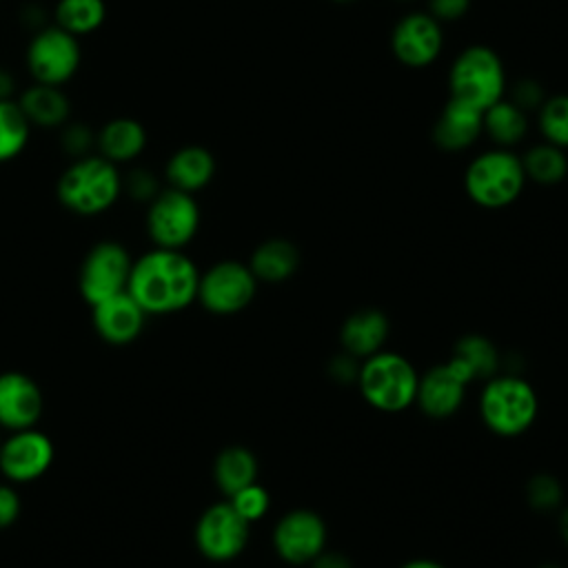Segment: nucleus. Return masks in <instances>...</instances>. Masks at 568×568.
Instances as JSON below:
<instances>
[{
    "mask_svg": "<svg viewBox=\"0 0 568 568\" xmlns=\"http://www.w3.org/2000/svg\"><path fill=\"white\" fill-rule=\"evenodd\" d=\"M200 271L182 248H151L133 260L129 286L131 297L146 315H169L197 300Z\"/></svg>",
    "mask_w": 568,
    "mask_h": 568,
    "instance_id": "1",
    "label": "nucleus"
},
{
    "mask_svg": "<svg viewBox=\"0 0 568 568\" xmlns=\"http://www.w3.org/2000/svg\"><path fill=\"white\" fill-rule=\"evenodd\" d=\"M60 204L75 215H100L109 211L122 193V173L118 164L100 153L75 158L58 178Z\"/></svg>",
    "mask_w": 568,
    "mask_h": 568,
    "instance_id": "2",
    "label": "nucleus"
},
{
    "mask_svg": "<svg viewBox=\"0 0 568 568\" xmlns=\"http://www.w3.org/2000/svg\"><path fill=\"white\" fill-rule=\"evenodd\" d=\"M539 410L535 388L517 375H495L486 379L479 395V417L501 437L526 433Z\"/></svg>",
    "mask_w": 568,
    "mask_h": 568,
    "instance_id": "3",
    "label": "nucleus"
},
{
    "mask_svg": "<svg viewBox=\"0 0 568 568\" xmlns=\"http://www.w3.org/2000/svg\"><path fill=\"white\" fill-rule=\"evenodd\" d=\"M419 375L399 353L379 351L359 364L357 386L362 397L382 413H399L415 404Z\"/></svg>",
    "mask_w": 568,
    "mask_h": 568,
    "instance_id": "4",
    "label": "nucleus"
},
{
    "mask_svg": "<svg viewBox=\"0 0 568 568\" xmlns=\"http://www.w3.org/2000/svg\"><path fill=\"white\" fill-rule=\"evenodd\" d=\"M524 182L526 173L521 158L501 146L479 153L464 175L468 197L484 209L508 206L524 191Z\"/></svg>",
    "mask_w": 568,
    "mask_h": 568,
    "instance_id": "5",
    "label": "nucleus"
},
{
    "mask_svg": "<svg viewBox=\"0 0 568 568\" xmlns=\"http://www.w3.org/2000/svg\"><path fill=\"white\" fill-rule=\"evenodd\" d=\"M448 87L453 100L486 111L490 104L504 98V64L493 49L484 44H473L455 58L448 75Z\"/></svg>",
    "mask_w": 568,
    "mask_h": 568,
    "instance_id": "6",
    "label": "nucleus"
},
{
    "mask_svg": "<svg viewBox=\"0 0 568 568\" xmlns=\"http://www.w3.org/2000/svg\"><path fill=\"white\" fill-rule=\"evenodd\" d=\"M82 49L80 40L58 24H47L33 31L27 51L24 64L33 82L62 87L67 84L80 69Z\"/></svg>",
    "mask_w": 568,
    "mask_h": 568,
    "instance_id": "7",
    "label": "nucleus"
},
{
    "mask_svg": "<svg viewBox=\"0 0 568 568\" xmlns=\"http://www.w3.org/2000/svg\"><path fill=\"white\" fill-rule=\"evenodd\" d=\"M200 229V206L191 193L162 189L146 211V231L160 248L186 246Z\"/></svg>",
    "mask_w": 568,
    "mask_h": 568,
    "instance_id": "8",
    "label": "nucleus"
},
{
    "mask_svg": "<svg viewBox=\"0 0 568 568\" xmlns=\"http://www.w3.org/2000/svg\"><path fill=\"white\" fill-rule=\"evenodd\" d=\"M131 266H133V260L122 244L113 240L93 244L84 255L80 264V275H78L80 293L84 302L95 306L106 297H113L126 291Z\"/></svg>",
    "mask_w": 568,
    "mask_h": 568,
    "instance_id": "9",
    "label": "nucleus"
},
{
    "mask_svg": "<svg viewBox=\"0 0 568 568\" xmlns=\"http://www.w3.org/2000/svg\"><path fill=\"white\" fill-rule=\"evenodd\" d=\"M257 291V280L248 264L224 260L200 273L197 300L213 315H233L244 311Z\"/></svg>",
    "mask_w": 568,
    "mask_h": 568,
    "instance_id": "10",
    "label": "nucleus"
},
{
    "mask_svg": "<svg viewBox=\"0 0 568 568\" xmlns=\"http://www.w3.org/2000/svg\"><path fill=\"white\" fill-rule=\"evenodd\" d=\"M248 521L231 506L217 501L209 506L195 524V546L211 561H231L248 544Z\"/></svg>",
    "mask_w": 568,
    "mask_h": 568,
    "instance_id": "11",
    "label": "nucleus"
},
{
    "mask_svg": "<svg viewBox=\"0 0 568 568\" xmlns=\"http://www.w3.org/2000/svg\"><path fill=\"white\" fill-rule=\"evenodd\" d=\"M273 548L282 561L291 566L311 564L322 550H326V524L306 508L288 510L273 528Z\"/></svg>",
    "mask_w": 568,
    "mask_h": 568,
    "instance_id": "12",
    "label": "nucleus"
},
{
    "mask_svg": "<svg viewBox=\"0 0 568 568\" xmlns=\"http://www.w3.org/2000/svg\"><path fill=\"white\" fill-rule=\"evenodd\" d=\"M51 462L53 444L36 428L16 430L0 442V470L11 481H33L49 470Z\"/></svg>",
    "mask_w": 568,
    "mask_h": 568,
    "instance_id": "13",
    "label": "nucleus"
},
{
    "mask_svg": "<svg viewBox=\"0 0 568 568\" xmlns=\"http://www.w3.org/2000/svg\"><path fill=\"white\" fill-rule=\"evenodd\" d=\"M468 384V375L453 359H448L419 375L415 402L424 415L446 419L462 408Z\"/></svg>",
    "mask_w": 568,
    "mask_h": 568,
    "instance_id": "14",
    "label": "nucleus"
},
{
    "mask_svg": "<svg viewBox=\"0 0 568 568\" xmlns=\"http://www.w3.org/2000/svg\"><path fill=\"white\" fill-rule=\"evenodd\" d=\"M442 24L430 13L404 16L390 36V49L406 67H426L442 51Z\"/></svg>",
    "mask_w": 568,
    "mask_h": 568,
    "instance_id": "15",
    "label": "nucleus"
},
{
    "mask_svg": "<svg viewBox=\"0 0 568 568\" xmlns=\"http://www.w3.org/2000/svg\"><path fill=\"white\" fill-rule=\"evenodd\" d=\"M42 390L24 373H0V426L16 433L33 428L42 415Z\"/></svg>",
    "mask_w": 568,
    "mask_h": 568,
    "instance_id": "16",
    "label": "nucleus"
},
{
    "mask_svg": "<svg viewBox=\"0 0 568 568\" xmlns=\"http://www.w3.org/2000/svg\"><path fill=\"white\" fill-rule=\"evenodd\" d=\"M146 313L131 297L129 291H122L113 297L93 306V326L98 335L115 346H124L133 342L144 326Z\"/></svg>",
    "mask_w": 568,
    "mask_h": 568,
    "instance_id": "17",
    "label": "nucleus"
},
{
    "mask_svg": "<svg viewBox=\"0 0 568 568\" xmlns=\"http://www.w3.org/2000/svg\"><path fill=\"white\" fill-rule=\"evenodd\" d=\"M386 337H388V317L373 306L353 311L339 328V344L344 353L353 357H364V359L379 353Z\"/></svg>",
    "mask_w": 568,
    "mask_h": 568,
    "instance_id": "18",
    "label": "nucleus"
},
{
    "mask_svg": "<svg viewBox=\"0 0 568 568\" xmlns=\"http://www.w3.org/2000/svg\"><path fill=\"white\" fill-rule=\"evenodd\" d=\"M481 118H484V111L450 98L435 122V129H433L435 144L444 151L468 149L484 131Z\"/></svg>",
    "mask_w": 568,
    "mask_h": 568,
    "instance_id": "19",
    "label": "nucleus"
},
{
    "mask_svg": "<svg viewBox=\"0 0 568 568\" xmlns=\"http://www.w3.org/2000/svg\"><path fill=\"white\" fill-rule=\"evenodd\" d=\"M146 129L135 118H113L100 126L95 133V149L102 158L113 164H126L142 155L146 149Z\"/></svg>",
    "mask_w": 568,
    "mask_h": 568,
    "instance_id": "20",
    "label": "nucleus"
},
{
    "mask_svg": "<svg viewBox=\"0 0 568 568\" xmlns=\"http://www.w3.org/2000/svg\"><path fill=\"white\" fill-rule=\"evenodd\" d=\"M16 100L29 124L38 129H62L71 118V102L62 87L33 82Z\"/></svg>",
    "mask_w": 568,
    "mask_h": 568,
    "instance_id": "21",
    "label": "nucleus"
},
{
    "mask_svg": "<svg viewBox=\"0 0 568 568\" xmlns=\"http://www.w3.org/2000/svg\"><path fill=\"white\" fill-rule=\"evenodd\" d=\"M213 175H215V158L209 149L200 144H186L178 149L164 166V178L169 186L191 195L204 189L213 180Z\"/></svg>",
    "mask_w": 568,
    "mask_h": 568,
    "instance_id": "22",
    "label": "nucleus"
},
{
    "mask_svg": "<svg viewBox=\"0 0 568 568\" xmlns=\"http://www.w3.org/2000/svg\"><path fill=\"white\" fill-rule=\"evenodd\" d=\"M300 266V251L284 237H271L262 242L248 260V268L257 282H286Z\"/></svg>",
    "mask_w": 568,
    "mask_h": 568,
    "instance_id": "23",
    "label": "nucleus"
},
{
    "mask_svg": "<svg viewBox=\"0 0 568 568\" xmlns=\"http://www.w3.org/2000/svg\"><path fill=\"white\" fill-rule=\"evenodd\" d=\"M213 479L217 488L231 497L244 486L257 481V459L246 446H226L213 462Z\"/></svg>",
    "mask_w": 568,
    "mask_h": 568,
    "instance_id": "24",
    "label": "nucleus"
},
{
    "mask_svg": "<svg viewBox=\"0 0 568 568\" xmlns=\"http://www.w3.org/2000/svg\"><path fill=\"white\" fill-rule=\"evenodd\" d=\"M450 359L468 375L470 382L490 379L499 368V353L495 344L484 335H464L455 344Z\"/></svg>",
    "mask_w": 568,
    "mask_h": 568,
    "instance_id": "25",
    "label": "nucleus"
},
{
    "mask_svg": "<svg viewBox=\"0 0 568 568\" xmlns=\"http://www.w3.org/2000/svg\"><path fill=\"white\" fill-rule=\"evenodd\" d=\"M484 133L501 149L515 146L526 135V113L521 106H517L513 100H497L484 111L481 118Z\"/></svg>",
    "mask_w": 568,
    "mask_h": 568,
    "instance_id": "26",
    "label": "nucleus"
},
{
    "mask_svg": "<svg viewBox=\"0 0 568 568\" xmlns=\"http://www.w3.org/2000/svg\"><path fill=\"white\" fill-rule=\"evenodd\" d=\"M55 24L71 36H89L98 31L106 20V2L104 0H58Z\"/></svg>",
    "mask_w": 568,
    "mask_h": 568,
    "instance_id": "27",
    "label": "nucleus"
},
{
    "mask_svg": "<svg viewBox=\"0 0 568 568\" xmlns=\"http://www.w3.org/2000/svg\"><path fill=\"white\" fill-rule=\"evenodd\" d=\"M31 129L18 100H0V164L11 162L24 151Z\"/></svg>",
    "mask_w": 568,
    "mask_h": 568,
    "instance_id": "28",
    "label": "nucleus"
},
{
    "mask_svg": "<svg viewBox=\"0 0 568 568\" xmlns=\"http://www.w3.org/2000/svg\"><path fill=\"white\" fill-rule=\"evenodd\" d=\"M521 164L526 178H530L537 184H557L568 173V160L564 149L550 142L528 149L526 155L521 158Z\"/></svg>",
    "mask_w": 568,
    "mask_h": 568,
    "instance_id": "29",
    "label": "nucleus"
},
{
    "mask_svg": "<svg viewBox=\"0 0 568 568\" xmlns=\"http://www.w3.org/2000/svg\"><path fill=\"white\" fill-rule=\"evenodd\" d=\"M539 131L546 142L568 149V95H552L541 102Z\"/></svg>",
    "mask_w": 568,
    "mask_h": 568,
    "instance_id": "30",
    "label": "nucleus"
},
{
    "mask_svg": "<svg viewBox=\"0 0 568 568\" xmlns=\"http://www.w3.org/2000/svg\"><path fill=\"white\" fill-rule=\"evenodd\" d=\"M526 499L528 504L535 508V510H541V513H550L555 508L561 506V499H564V490H561V484L552 477V475H535L528 486H526Z\"/></svg>",
    "mask_w": 568,
    "mask_h": 568,
    "instance_id": "31",
    "label": "nucleus"
},
{
    "mask_svg": "<svg viewBox=\"0 0 568 568\" xmlns=\"http://www.w3.org/2000/svg\"><path fill=\"white\" fill-rule=\"evenodd\" d=\"M229 501L248 524L262 519L271 506V497H268L266 488L260 486L257 481H253V484L244 486L242 490H237L235 495H231Z\"/></svg>",
    "mask_w": 568,
    "mask_h": 568,
    "instance_id": "32",
    "label": "nucleus"
},
{
    "mask_svg": "<svg viewBox=\"0 0 568 568\" xmlns=\"http://www.w3.org/2000/svg\"><path fill=\"white\" fill-rule=\"evenodd\" d=\"M60 144L67 155L84 158L95 146V133L84 122H67L60 133Z\"/></svg>",
    "mask_w": 568,
    "mask_h": 568,
    "instance_id": "33",
    "label": "nucleus"
},
{
    "mask_svg": "<svg viewBox=\"0 0 568 568\" xmlns=\"http://www.w3.org/2000/svg\"><path fill=\"white\" fill-rule=\"evenodd\" d=\"M122 191L129 193L135 202H151L162 189L158 184V178L149 169H133L122 178Z\"/></svg>",
    "mask_w": 568,
    "mask_h": 568,
    "instance_id": "34",
    "label": "nucleus"
},
{
    "mask_svg": "<svg viewBox=\"0 0 568 568\" xmlns=\"http://www.w3.org/2000/svg\"><path fill=\"white\" fill-rule=\"evenodd\" d=\"M470 7V0H428V13L437 22L459 20Z\"/></svg>",
    "mask_w": 568,
    "mask_h": 568,
    "instance_id": "35",
    "label": "nucleus"
},
{
    "mask_svg": "<svg viewBox=\"0 0 568 568\" xmlns=\"http://www.w3.org/2000/svg\"><path fill=\"white\" fill-rule=\"evenodd\" d=\"M20 515V497L11 486H0V528H9Z\"/></svg>",
    "mask_w": 568,
    "mask_h": 568,
    "instance_id": "36",
    "label": "nucleus"
},
{
    "mask_svg": "<svg viewBox=\"0 0 568 568\" xmlns=\"http://www.w3.org/2000/svg\"><path fill=\"white\" fill-rule=\"evenodd\" d=\"M328 373L337 379V382H357V373H359V364H357V357L348 355V353H342L337 357H333L331 366H328Z\"/></svg>",
    "mask_w": 568,
    "mask_h": 568,
    "instance_id": "37",
    "label": "nucleus"
},
{
    "mask_svg": "<svg viewBox=\"0 0 568 568\" xmlns=\"http://www.w3.org/2000/svg\"><path fill=\"white\" fill-rule=\"evenodd\" d=\"M513 102L517 106H521V109H532V106H537L541 102V89L535 82H530V80L519 82Z\"/></svg>",
    "mask_w": 568,
    "mask_h": 568,
    "instance_id": "38",
    "label": "nucleus"
},
{
    "mask_svg": "<svg viewBox=\"0 0 568 568\" xmlns=\"http://www.w3.org/2000/svg\"><path fill=\"white\" fill-rule=\"evenodd\" d=\"M313 568H353L348 557L342 555V552H335V550H322L313 561H311Z\"/></svg>",
    "mask_w": 568,
    "mask_h": 568,
    "instance_id": "39",
    "label": "nucleus"
},
{
    "mask_svg": "<svg viewBox=\"0 0 568 568\" xmlns=\"http://www.w3.org/2000/svg\"><path fill=\"white\" fill-rule=\"evenodd\" d=\"M13 91H16L13 73L9 69L0 67V100H16Z\"/></svg>",
    "mask_w": 568,
    "mask_h": 568,
    "instance_id": "40",
    "label": "nucleus"
},
{
    "mask_svg": "<svg viewBox=\"0 0 568 568\" xmlns=\"http://www.w3.org/2000/svg\"><path fill=\"white\" fill-rule=\"evenodd\" d=\"M399 568H444V566L437 564L435 559H410V561H406Z\"/></svg>",
    "mask_w": 568,
    "mask_h": 568,
    "instance_id": "41",
    "label": "nucleus"
},
{
    "mask_svg": "<svg viewBox=\"0 0 568 568\" xmlns=\"http://www.w3.org/2000/svg\"><path fill=\"white\" fill-rule=\"evenodd\" d=\"M559 532H561V537H564V541L568 546V506L559 515Z\"/></svg>",
    "mask_w": 568,
    "mask_h": 568,
    "instance_id": "42",
    "label": "nucleus"
},
{
    "mask_svg": "<svg viewBox=\"0 0 568 568\" xmlns=\"http://www.w3.org/2000/svg\"><path fill=\"white\" fill-rule=\"evenodd\" d=\"M541 568H559V566H552V564H546V566H541Z\"/></svg>",
    "mask_w": 568,
    "mask_h": 568,
    "instance_id": "43",
    "label": "nucleus"
},
{
    "mask_svg": "<svg viewBox=\"0 0 568 568\" xmlns=\"http://www.w3.org/2000/svg\"><path fill=\"white\" fill-rule=\"evenodd\" d=\"M337 2H351V0H337Z\"/></svg>",
    "mask_w": 568,
    "mask_h": 568,
    "instance_id": "44",
    "label": "nucleus"
}]
</instances>
